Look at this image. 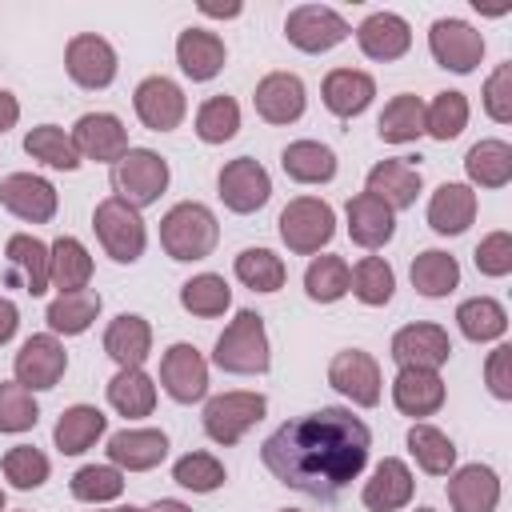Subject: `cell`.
Listing matches in <instances>:
<instances>
[{
	"instance_id": "83f0119b",
	"label": "cell",
	"mask_w": 512,
	"mask_h": 512,
	"mask_svg": "<svg viewBox=\"0 0 512 512\" xmlns=\"http://www.w3.org/2000/svg\"><path fill=\"white\" fill-rule=\"evenodd\" d=\"M344 212H348V236H352V244H360L368 252L384 248L392 240V232H396V212L388 204H380L376 196H368V192L352 196Z\"/></svg>"
},
{
	"instance_id": "484cf974",
	"label": "cell",
	"mask_w": 512,
	"mask_h": 512,
	"mask_svg": "<svg viewBox=\"0 0 512 512\" xmlns=\"http://www.w3.org/2000/svg\"><path fill=\"white\" fill-rule=\"evenodd\" d=\"M392 404L412 420H424V416L440 412V404H444L440 372H432V368H400L396 380H392Z\"/></svg>"
},
{
	"instance_id": "7bdbcfd3",
	"label": "cell",
	"mask_w": 512,
	"mask_h": 512,
	"mask_svg": "<svg viewBox=\"0 0 512 512\" xmlns=\"http://www.w3.org/2000/svg\"><path fill=\"white\" fill-rule=\"evenodd\" d=\"M180 304H184V312H192V316H200V320H212V316H224V312H228L232 288H228L224 276L200 272V276H192V280L180 284Z\"/></svg>"
},
{
	"instance_id": "94428289",
	"label": "cell",
	"mask_w": 512,
	"mask_h": 512,
	"mask_svg": "<svg viewBox=\"0 0 512 512\" xmlns=\"http://www.w3.org/2000/svg\"><path fill=\"white\" fill-rule=\"evenodd\" d=\"M144 512H192L184 500H156V504H148Z\"/></svg>"
},
{
	"instance_id": "ffe728a7",
	"label": "cell",
	"mask_w": 512,
	"mask_h": 512,
	"mask_svg": "<svg viewBox=\"0 0 512 512\" xmlns=\"http://www.w3.org/2000/svg\"><path fill=\"white\" fill-rule=\"evenodd\" d=\"M420 168L408 164V160H380L368 168V180H364V192L376 196L380 204H388L392 212H404L416 204L420 196Z\"/></svg>"
},
{
	"instance_id": "e575fe53",
	"label": "cell",
	"mask_w": 512,
	"mask_h": 512,
	"mask_svg": "<svg viewBox=\"0 0 512 512\" xmlns=\"http://www.w3.org/2000/svg\"><path fill=\"white\" fill-rule=\"evenodd\" d=\"M96 316H100V292L80 288V292H56L44 320H48L52 336H80L92 328Z\"/></svg>"
},
{
	"instance_id": "7402d4cb",
	"label": "cell",
	"mask_w": 512,
	"mask_h": 512,
	"mask_svg": "<svg viewBox=\"0 0 512 512\" xmlns=\"http://www.w3.org/2000/svg\"><path fill=\"white\" fill-rule=\"evenodd\" d=\"M412 488H416V480H412L408 464H404L400 456H384V460L372 468V476L364 480L360 500H364L368 512H396V508H408Z\"/></svg>"
},
{
	"instance_id": "cb8c5ba5",
	"label": "cell",
	"mask_w": 512,
	"mask_h": 512,
	"mask_svg": "<svg viewBox=\"0 0 512 512\" xmlns=\"http://www.w3.org/2000/svg\"><path fill=\"white\" fill-rule=\"evenodd\" d=\"M356 44H360V52H364L368 60L388 64V60H400V56L412 48V28H408V20L396 16V12H372L368 20H360Z\"/></svg>"
},
{
	"instance_id": "60d3db41",
	"label": "cell",
	"mask_w": 512,
	"mask_h": 512,
	"mask_svg": "<svg viewBox=\"0 0 512 512\" xmlns=\"http://www.w3.org/2000/svg\"><path fill=\"white\" fill-rule=\"evenodd\" d=\"M24 152L48 168H60V172H76L80 168V152L72 144V132H64L60 124H36L28 136H24Z\"/></svg>"
},
{
	"instance_id": "836d02e7",
	"label": "cell",
	"mask_w": 512,
	"mask_h": 512,
	"mask_svg": "<svg viewBox=\"0 0 512 512\" xmlns=\"http://www.w3.org/2000/svg\"><path fill=\"white\" fill-rule=\"evenodd\" d=\"M4 256H8V264L20 276V288L28 296H44L48 292V244H40L28 232H16V236H8Z\"/></svg>"
},
{
	"instance_id": "e7e4bbea",
	"label": "cell",
	"mask_w": 512,
	"mask_h": 512,
	"mask_svg": "<svg viewBox=\"0 0 512 512\" xmlns=\"http://www.w3.org/2000/svg\"><path fill=\"white\" fill-rule=\"evenodd\" d=\"M284 512H300V508H284Z\"/></svg>"
},
{
	"instance_id": "c3c4849f",
	"label": "cell",
	"mask_w": 512,
	"mask_h": 512,
	"mask_svg": "<svg viewBox=\"0 0 512 512\" xmlns=\"http://www.w3.org/2000/svg\"><path fill=\"white\" fill-rule=\"evenodd\" d=\"M240 132V104L232 96H208L200 108H196V136L204 144H224Z\"/></svg>"
},
{
	"instance_id": "ee69618b",
	"label": "cell",
	"mask_w": 512,
	"mask_h": 512,
	"mask_svg": "<svg viewBox=\"0 0 512 512\" xmlns=\"http://www.w3.org/2000/svg\"><path fill=\"white\" fill-rule=\"evenodd\" d=\"M232 268H236V280L252 292H276L288 280V268L272 248H244Z\"/></svg>"
},
{
	"instance_id": "6da1fadb",
	"label": "cell",
	"mask_w": 512,
	"mask_h": 512,
	"mask_svg": "<svg viewBox=\"0 0 512 512\" xmlns=\"http://www.w3.org/2000/svg\"><path fill=\"white\" fill-rule=\"evenodd\" d=\"M368 448L372 432L360 416L348 408H320L280 424L260 444V460L280 484L328 500L364 472Z\"/></svg>"
},
{
	"instance_id": "03108f58",
	"label": "cell",
	"mask_w": 512,
	"mask_h": 512,
	"mask_svg": "<svg viewBox=\"0 0 512 512\" xmlns=\"http://www.w3.org/2000/svg\"><path fill=\"white\" fill-rule=\"evenodd\" d=\"M416 512H432V508H416Z\"/></svg>"
},
{
	"instance_id": "11a10c76",
	"label": "cell",
	"mask_w": 512,
	"mask_h": 512,
	"mask_svg": "<svg viewBox=\"0 0 512 512\" xmlns=\"http://www.w3.org/2000/svg\"><path fill=\"white\" fill-rule=\"evenodd\" d=\"M484 112L496 124L512 120V64H496V72L484 80Z\"/></svg>"
},
{
	"instance_id": "f35d334b",
	"label": "cell",
	"mask_w": 512,
	"mask_h": 512,
	"mask_svg": "<svg viewBox=\"0 0 512 512\" xmlns=\"http://www.w3.org/2000/svg\"><path fill=\"white\" fill-rule=\"evenodd\" d=\"M412 288L420 292V296H428V300H440V296H448V292H456V284H460V264H456V256H448V252H440V248H428V252H420L416 260H412Z\"/></svg>"
},
{
	"instance_id": "7c38bea8",
	"label": "cell",
	"mask_w": 512,
	"mask_h": 512,
	"mask_svg": "<svg viewBox=\"0 0 512 512\" xmlns=\"http://www.w3.org/2000/svg\"><path fill=\"white\" fill-rule=\"evenodd\" d=\"M64 68H68V76L80 84V88H88V92H100V88H108L112 80H116V48L104 40V36H96V32H76L72 40H68V48H64Z\"/></svg>"
},
{
	"instance_id": "74e56055",
	"label": "cell",
	"mask_w": 512,
	"mask_h": 512,
	"mask_svg": "<svg viewBox=\"0 0 512 512\" xmlns=\"http://www.w3.org/2000/svg\"><path fill=\"white\" fill-rule=\"evenodd\" d=\"M376 132L384 144H412L416 136H424V104L420 96L412 92H400L384 104L380 120H376Z\"/></svg>"
},
{
	"instance_id": "681fc988",
	"label": "cell",
	"mask_w": 512,
	"mask_h": 512,
	"mask_svg": "<svg viewBox=\"0 0 512 512\" xmlns=\"http://www.w3.org/2000/svg\"><path fill=\"white\" fill-rule=\"evenodd\" d=\"M72 496L80 504H108L124 492V472L116 464H84L72 472Z\"/></svg>"
},
{
	"instance_id": "8d00e7d4",
	"label": "cell",
	"mask_w": 512,
	"mask_h": 512,
	"mask_svg": "<svg viewBox=\"0 0 512 512\" xmlns=\"http://www.w3.org/2000/svg\"><path fill=\"white\" fill-rule=\"evenodd\" d=\"M464 172L476 188H504L512 180V144L504 140H480L464 156Z\"/></svg>"
},
{
	"instance_id": "d590c367",
	"label": "cell",
	"mask_w": 512,
	"mask_h": 512,
	"mask_svg": "<svg viewBox=\"0 0 512 512\" xmlns=\"http://www.w3.org/2000/svg\"><path fill=\"white\" fill-rule=\"evenodd\" d=\"M108 404L120 416H128V420L152 416V408H156V380L144 368H120L108 380Z\"/></svg>"
},
{
	"instance_id": "d6a6232c",
	"label": "cell",
	"mask_w": 512,
	"mask_h": 512,
	"mask_svg": "<svg viewBox=\"0 0 512 512\" xmlns=\"http://www.w3.org/2000/svg\"><path fill=\"white\" fill-rule=\"evenodd\" d=\"M280 168L296 184H328L336 176V152L320 140H292L280 152Z\"/></svg>"
},
{
	"instance_id": "4316f807",
	"label": "cell",
	"mask_w": 512,
	"mask_h": 512,
	"mask_svg": "<svg viewBox=\"0 0 512 512\" xmlns=\"http://www.w3.org/2000/svg\"><path fill=\"white\" fill-rule=\"evenodd\" d=\"M320 96H324V108L332 116L348 120V116H360L372 104L376 80L368 72H360V68H332L324 76V84H320Z\"/></svg>"
},
{
	"instance_id": "5b68a950",
	"label": "cell",
	"mask_w": 512,
	"mask_h": 512,
	"mask_svg": "<svg viewBox=\"0 0 512 512\" xmlns=\"http://www.w3.org/2000/svg\"><path fill=\"white\" fill-rule=\"evenodd\" d=\"M112 188L124 204H132L136 212L156 204L168 188V160L152 148H128L116 164H112Z\"/></svg>"
},
{
	"instance_id": "f1b7e54d",
	"label": "cell",
	"mask_w": 512,
	"mask_h": 512,
	"mask_svg": "<svg viewBox=\"0 0 512 512\" xmlns=\"http://www.w3.org/2000/svg\"><path fill=\"white\" fill-rule=\"evenodd\" d=\"M104 352L120 368H144V360L152 356V324L136 312H120L104 328Z\"/></svg>"
},
{
	"instance_id": "680465c9",
	"label": "cell",
	"mask_w": 512,
	"mask_h": 512,
	"mask_svg": "<svg viewBox=\"0 0 512 512\" xmlns=\"http://www.w3.org/2000/svg\"><path fill=\"white\" fill-rule=\"evenodd\" d=\"M16 120H20V100L0 88V136H4L8 128H16Z\"/></svg>"
},
{
	"instance_id": "91938a15",
	"label": "cell",
	"mask_w": 512,
	"mask_h": 512,
	"mask_svg": "<svg viewBox=\"0 0 512 512\" xmlns=\"http://www.w3.org/2000/svg\"><path fill=\"white\" fill-rule=\"evenodd\" d=\"M204 16H240V4H200Z\"/></svg>"
},
{
	"instance_id": "9c48e42d",
	"label": "cell",
	"mask_w": 512,
	"mask_h": 512,
	"mask_svg": "<svg viewBox=\"0 0 512 512\" xmlns=\"http://www.w3.org/2000/svg\"><path fill=\"white\" fill-rule=\"evenodd\" d=\"M428 52L440 68L456 72V76H468L476 72V64L484 60V36L468 24V20H456V16H440L432 28H428Z\"/></svg>"
},
{
	"instance_id": "ab89813d",
	"label": "cell",
	"mask_w": 512,
	"mask_h": 512,
	"mask_svg": "<svg viewBox=\"0 0 512 512\" xmlns=\"http://www.w3.org/2000/svg\"><path fill=\"white\" fill-rule=\"evenodd\" d=\"M456 324L472 344H492V340H500L508 332V312L492 296H472V300H464L456 308Z\"/></svg>"
},
{
	"instance_id": "6125c7cd",
	"label": "cell",
	"mask_w": 512,
	"mask_h": 512,
	"mask_svg": "<svg viewBox=\"0 0 512 512\" xmlns=\"http://www.w3.org/2000/svg\"><path fill=\"white\" fill-rule=\"evenodd\" d=\"M104 512H144V508H132V504H124V508H104Z\"/></svg>"
},
{
	"instance_id": "30bf717a",
	"label": "cell",
	"mask_w": 512,
	"mask_h": 512,
	"mask_svg": "<svg viewBox=\"0 0 512 512\" xmlns=\"http://www.w3.org/2000/svg\"><path fill=\"white\" fill-rule=\"evenodd\" d=\"M216 192H220V200H224L228 212L248 216V212H256V208L268 204V196H272V176H268V168H264L260 160L236 156V160H228V164L220 168Z\"/></svg>"
},
{
	"instance_id": "8992f818",
	"label": "cell",
	"mask_w": 512,
	"mask_h": 512,
	"mask_svg": "<svg viewBox=\"0 0 512 512\" xmlns=\"http://www.w3.org/2000/svg\"><path fill=\"white\" fill-rule=\"evenodd\" d=\"M336 236V212L320 196H296L280 212V240L296 256H316Z\"/></svg>"
},
{
	"instance_id": "2e32d148",
	"label": "cell",
	"mask_w": 512,
	"mask_h": 512,
	"mask_svg": "<svg viewBox=\"0 0 512 512\" xmlns=\"http://www.w3.org/2000/svg\"><path fill=\"white\" fill-rule=\"evenodd\" d=\"M72 144H76L80 160L116 164L128 152V128L112 112H84L76 120V128H72Z\"/></svg>"
},
{
	"instance_id": "f6af8a7d",
	"label": "cell",
	"mask_w": 512,
	"mask_h": 512,
	"mask_svg": "<svg viewBox=\"0 0 512 512\" xmlns=\"http://www.w3.org/2000/svg\"><path fill=\"white\" fill-rule=\"evenodd\" d=\"M392 288H396V272H392V264L384 256H364L352 268V276H348V292L360 304H368V308L388 304L392 300Z\"/></svg>"
},
{
	"instance_id": "7a4b0ae2",
	"label": "cell",
	"mask_w": 512,
	"mask_h": 512,
	"mask_svg": "<svg viewBox=\"0 0 512 512\" xmlns=\"http://www.w3.org/2000/svg\"><path fill=\"white\" fill-rule=\"evenodd\" d=\"M216 240H220V224H216L212 208L200 204V200H180V204H172V208L164 212V220H160V244H164V252H168L172 260H180V264L212 256Z\"/></svg>"
},
{
	"instance_id": "8fae6325",
	"label": "cell",
	"mask_w": 512,
	"mask_h": 512,
	"mask_svg": "<svg viewBox=\"0 0 512 512\" xmlns=\"http://www.w3.org/2000/svg\"><path fill=\"white\" fill-rule=\"evenodd\" d=\"M328 384H332L344 400H352L356 408H376V404H380V388H384L376 356H368V352H360V348H344V352L332 356V364H328Z\"/></svg>"
},
{
	"instance_id": "44dd1931",
	"label": "cell",
	"mask_w": 512,
	"mask_h": 512,
	"mask_svg": "<svg viewBox=\"0 0 512 512\" xmlns=\"http://www.w3.org/2000/svg\"><path fill=\"white\" fill-rule=\"evenodd\" d=\"M168 456V436L160 428H120L108 436V460L120 472H148Z\"/></svg>"
},
{
	"instance_id": "9a60e30c",
	"label": "cell",
	"mask_w": 512,
	"mask_h": 512,
	"mask_svg": "<svg viewBox=\"0 0 512 512\" xmlns=\"http://www.w3.org/2000/svg\"><path fill=\"white\" fill-rule=\"evenodd\" d=\"M0 204L16 216V220H28V224H48L56 216V188L52 180L36 176V172H12L0 180Z\"/></svg>"
},
{
	"instance_id": "f546056e",
	"label": "cell",
	"mask_w": 512,
	"mask_h": 512,
	"mask_svg": "<svg viewBox=\"0 0 512 512\" xmlns=\"http://www.w3.org/2000/svg\"><path fill=\"white\" fill-rule=\"evenodd\" d=\"M476 220V192L472 184H440L428 200V224L440 236H460Z\"/></svg>"
},
{
	"instance_id": "ac0fdd59",
	"label": "cell",
	"mask_w": 512,
	"mask_h": 512,
	"mask_svg": "<svg viewBox=\"0 0 512 512\" xmlns=\"http://www.w3.org/2000/svg\"><path fill=\"white\" fill-rule=\"evenodd\" d=\"M252 104H256V116L268 124H296L304 116L308 92H304V80L296 72H268L256 84Z\"/></svg>"
},
{
	"instance_id": "db71d44e",
	"label": "cell",
	"mask_w": 512,
	"mask_h": 512,
	"mask_svg": "<svg viewBox=\"0 0 512 512\" xmlns=\"http://www.w3.org/2000/svg\"><path fill=\"white\" fill-rule=\"evenodd\" d=\"M476 268H480V276H492V280H500V276L512 272V236L504 228L500 232H488L476 244Z\"/></svg>"
},
{
	"instance_id": "ba28073f",
	"label": "cell",
	"mask_w": 512,
	"mask_h": 512,
	"mask_svg": "<svg viewBox=\"0 0 512 512\" xmlns=\"http://www.w3.org/2000/svg\"><path fill=\"white\" fill-rule=\"evenodd\" d=\"M348 32H352L348 20H344L336 8H328V4H300V8H292L288 20H284L288 44L300 48V52H308V56L332 52L336 44L348 40Z\"/></svg>"
},
{
	"instance_id": "d6986e66",
	"label": "cell",
	"mask_w": 512,
	"mask_h": 512,
	"mask_svg": "<svg viewBox=\"0 0 512 512\" xmlns=\"http://www.w3.org/2000/svg\"><path fill=\"white\" fill-rule=\"evenodd\" d=\"M452 356V340L440 324H404L392 336V360L400 368H432L440 372V364H448Z\"/></svg>"
},
{
	"instance_id": "5bb4252c",
	"label": "cell",
	"mask_w": 512,
	"mask_h": 512,
	"mask_svg": "<svg viewBox=\"0 0 512 512\" xmlns=\"http://www.w3.org/2000/svg\"><path fill=\"white\" fill-rule=\"evenodd\" d=\"M132 108L140 116L144 128L152 132H172L180 128L184 112H188V100H184V88L168 76H144L132 92Z\"/></svg>"
},
{
	"instance_id": "816d5d0a",
	"label": "cell",
	"mask_w": 512,
	"mask_h": 512,
	"mask_svg": "<svg viewBox=\"0 0 512 512\" xmlns=\"http://www.w3.org/2000/svg\"><path fill=\"white\" fill-rule=\"evenodd\" d=\"M172 480L188 492H216L224 484V464L212 452H188L172 464Z\"/></svg>"
},
{
	"instance_id": "7dc6e473",
	"label": "cell",
	"mask_w": 512,
	"mask_h": 512,
	"mask_svg": "<svg viewBox=\"0 0 512 512\" xmlns=\"http://www.w3.org/2000/svg\"><path fill=\"white\" fill-rule=\"evenodd\" d=\"M348 276H352V268L344 256H316L304 272V292L316 304H336L348 292Z\"/></svg>"
},
{
	"instance_id": "f907efd6",
	"label": "cell",
	"mask_w": 512,
	"mask_h": 512,
	"mask_svg": "<svg viewBox=\"0 0 512 512\" xmlns=\"http://www.w3.org/2000/svg\"><path fill=\"white\" fill-rule=\"evenodd\" d=\"M0 472H4V480H8L12 488L28 492V488H40V484L48 480L52 464H48V456H44L40 448H32V444H16V448L4 452Z\"/></svg>"
},
{
	"instance_id": "e0dca14e",
	"label": "cell",
	"mask_w": 512,
	"mask_h": 512,
	"mask_svg": "<svg viewBox=\"0 0 512 512\" xmlns=\"http://www.w3.org/2000/svg\"><path fill=\"white\" fill-rule=\"evenodd\" d=\"M160 384L176 404H196L208 392V360L180 340L160 356Z\"/></svg>"
},
{
	"instance_id": "1f68e13d",
	"label": "cell",
	"mask_w": 512,
	"mask_h": 512,
	"mask_svg": "<svg viewBox=\"0 0 512 512\" xmlns=\"http://www.w3.org/2000/svg\"><path fill=\"white\" fill-rule=\"evenodd\" d=\"M92 280V256L76 236H60L48 248V288L56 292H80Z\"/></svg>"
},
{
	"instance_id": "be15d7a7",
	"label": "cell",
	"mask_w": 512,
	"mask_h": 512,
	"mask_svg": "<svg viewBox=\"0 0 512 512\" xmlns=\"http://www.w3.org/2000/svg\"><path fill=\"white\" fill-rule=\"evenodd\" d=\"M0 512H4V488H0Z\"/></svg>"
},
{
	"instance_id": "f5cc1de1",
	"label": "cell",
	"mask_w": 512,
	"mask_h": 512,
	"mask_svg": "<svg viewBox=\"0 0 512 512\" xmlns=\"http://www.w3.org/2000/svg\"><path fill=\"white\" fill-rule=\"evenodd\" d=\"M40 420V404L16 380H0V432H28Z\"/></svg>"
},
{
	"instance_id": "6f0895ef",
	"label": "cell",
	"mask_w": 512,
	"mask_h": 512,
	"mask_svg": "<svg viewBox=\"0 0 512 512\" xmlns=\"http://www.w3.org/2000/svg\"><path fill=\"white\" fill-rule=\"evenodd\" d=\"M16 328H20V308L8 296H0V344H8L16 336Z\"/></svg>"
},
{
	"instance_id": "4dcf8cb0",
	"label": "cell",
	"mask_w": 512,
	"mask_h": 512,
	"mask_svg": "<svg viewBox=\"0 0 512 512\" xmlns=\"http://www.w3.org/2000/svg\"><path fill=\"white\" fill-rule=\"evenodd\" d=\"M104 432H108V416H104L96 404H72V408L60 412V420H56V428H52V440H56V448H60L64 456H80V452H88Z\"/></svg>"
},
{
	"instance_id": "603a6c76",
	"label": "cell",
	"mask_w": 512,
	"mask_h": 512,
	"mask_svg": "<svg viewBox=\"0 0 512 512\" xmlns=\"http://www.w3.org/2000/svg\"><path fill=\"white\" fill-rule=\"evenodd\" d=\"M448 504L452 512H496L500 476L488 464H464L448 472Z\"/></svg>"
},
{
	"instance_id": "277c9868",
	"label": "cell",
	"mask_w": 512,
	"mask_h": 512,
	"mask_svg": "<svg viewBox=\"0 0 512 512\" xmlns=\"http://www.w3.org/2000/svg\"><path fill=\"white\" fill-rule=\"evenodd\" d=\"M92 228H96V240L100 248L116 260V264H136L144 256V244H148V228L140 220V212L132 204H124L120 196H108L96 204L92 212Z\"/></svg>"
},
{
	"instance_id": "d4e9b609",
	"label": "cell",
	"mask_w": 512,
	"mask_h": 512,
	"mask_svg": "<svg viewBox=\"0 0 512 512\" xmlns=\"http://www.w3.org/2000/svg\"><path fill=\"white\" fill-rule=\"evenodd\" d=\"M224 60H228V48H224V40L216 32H208V28H184L176 36V64H180V72L192 84H204V80L220 76Z\"/></svg>"
},
{
	"instance_id": "4fadbf2b",
	"label": "cell",
	"mask_w": 512,
	"mask_h": 512,
	"mask_svg": "<svg viewBox=\"0 0 512 512\" xmlns=\"http://www.w3.org/2000/svg\"><path fill=\"white\" fill-rule=\"evenodd\" d=\"M68 368V352L64 344L52 336V332H40V336H28L12 360V372H16V384H24L28 392H44V388H56L60 376Z\"/></svg>"
},
{
	"instance_id": "b9f144b4",
	"label": "cell",
	"mask_w": 512,
	"mask_h": 512,
	"mask_svg": "<svg viewBox=\"0 0 512 512\" xmlns=\"http://www.w3.org/2000/svg\"><path fill=\"white\" fill-rule=\"evenodd\" d=\"M408 452L416 456V464H420L428 476H448V472L456 468V444H452L440 428H432V424H424V420H416V424L408 428Z\"/></svg>"
},
{
	"instance_id": "3957f363",
	"label": "cell",
	"mask_w": 512,
	"mask_h": 512,
	"mask_svg": "<svg viewBox=\"0 0 512 512\" xmlns=\"http://www.w3.org/2000/svg\"><path fill=\"white\" fill-rule=\"evenodd\" d=\"M212 364H216L220 372H232V376H260V372H268L272 352H268L264 316L252 312V308L236 312V320L216 336Z\"/></svg>"
},
{
	"instance_id": "bcb514c9",
	"label": "cell",
	"mask_w": 512,
	"mask_h": 512,
	"mask_svg": "<svg viewBox=\"0 0 512 512\" xmlns=\"http://www.w3.org/2000/svg\"><path fill=\"white\" fill-rule=\"evenodd\" d=\"M468 128V96L464 92H436L424 108V132L432 140H456Z\"/></svg>"
},
{
	"instance_id": "52a82bcc",
	"label": "cell",
	"mask_w": 512,
	"mask_h": 512,
	"mask_svg": "<svg viewBox=\"0 0 512 512\" xmlns=\"http://www.w3.org/2000/svg\"><path fill=\"white\" fill-rule=\"evenodd\" d=\"M264 408H268V400L260 392H220L204 404V432H208V440L232 448L244 440L248 428H256L264 420Z\"/></svg>"
},
{
	"instance_id": "9f6ffc18",
	"label": "cell",
	"mask_w": 512,
	"mask_h": 512,
	"mask_svg": "<svg viewBox=\"0 0 512 512\" xmlns=\"http://www.w3.org/2000/svg\"><path fill=\"white\" fill-rule=\"evenodd\" d=\"M484 380H488V392H492L496 400H512V348H508V344H496V348L488 352Z\"/></svg>"
}]
</instances>
